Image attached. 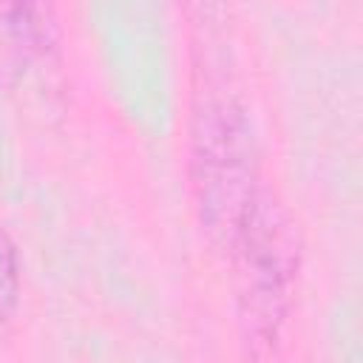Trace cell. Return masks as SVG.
Returning a JSON list of instances; mask_svg holds the SVG:
<instances>
[{"label":"cell","instance_id":"1","mask_svg":"<svg viewBox=\"0 0 363 363\" xmlns=\"http://www.w3.org/2000/svg\"><path fill=\"white\" fill-rule=\"evenodd\" d=\"M190 187L201 230L218 250H230L261 187L258 150L244 99L210 68H199L190 105Z\"/></svg>","mask_w":363,"mask_h":363},{"label":"cell","instance_id":"2","mask_svg":"<svg viewBox=\"0 0 363 363\" xmlns=\"http://www.w3.org/2000/svg\"><path fill=\"white\" fill-rule=\"evenodd\" d=\"M235 264V303L252 357L275 349L298 275V233L284 201L258 187L227 250Z\"/></svg>","mask_w":363,"mask_h":363},{"label":"cell","instance_id":"3","mask_svg":"<svg viewBox=\"0 0 363 363\" xmlns=\"http://www.w3.org/2000/svg\"><path fill=\"white\" fill-rule=\"evenodd\" d=\"M60 71V20L48 3H0V79L11 88Z\"/></svg>","mask_w":363,"mask_h":363},{"label":"cell","instance_id":"4","mask_svg":"<svg viewBox=\"0 0 363 363\" xmlns=\"http://www.w3.org/2000/svg\"><path fill=\"white\" fill-rule=\"evenodd\" d=\"M20 298V255L14 238L0 227V323L14 312Z\"/></svg>","mask_w":363,"mask_h":363}]
</instances>
